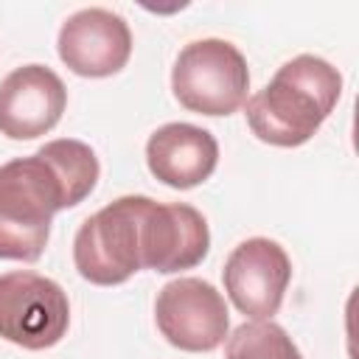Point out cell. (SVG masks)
Masks as SVG:
<instances>
[{
  "label": "cell",
  "mask_w": 359,
  "mask_h": 359,
  "mask_svg": "<svg viewBox=\"0 0 359 359\" xmlns=\"http://www.w3.org/2000/svg\"><path fill=\"white\" fill-rule=\"evenodd\" d=\"M98 180L95 151L59 137L28 157L0 165V258L36 261L48 244L53 213L79 205Z\"/></svg>",
  "instance_id": "obj_1"
},
{
  "label": "cell",
  "mask_w": 359,
  "mask_h": 359,
  "mask_svg": "<svg viewBox=\"0 0 359 359\" xmlns=\"http://www.w3.org/2000/svg\"><path fill=\"white\" fill-rule=\"evenodd\" d=\"M342 93L339 70L311 53H300L278 67L269 84L247 101L252 135L269 146L294 149L317 135Z\"/></svg>",
  "instance_id": "obj_2"
},
{
  "label": "cell",
  "mask_w": 359,
  "mask_h": 359,
  "mask_svg": "<svg viewBox=\"0 0 359 359\" xmlns=\"http://www.w3.org/2000/svg\"><path fill=\"white\" fill-rule=\"evenodd\" d=\"M149 196H121L87 216L73 238L79 275L98 286H118L143 269V219Z\"/></svg>",
  "instance_id": "obj_3"
},
{
  "label": "cell",
  "mask_w": 359,
  "mask_h": 359,
  "mask_svg": "<svg viewBox=\"0 0 359 359\" xmlns=\"http://www.w3.org/2000/svg\"><path fill=\"white\" fill-rule=\"evenodd\" d=\"M171 90L177 101L199 115H233L247 104L250 70L244 53L227 39L188 42L171 70Z\"/></svg>",
  "instance_id": "obj_4"
},
{
  "label": "cell",
  "mask_w": 359,
  "mask_h": 359,
  "mask_svg": "<svg viewBox=\"0 0 359 359\" xmlns=\"http://www.w3.org/2000/svg\"><path fill=\"white\" fill-rule=\"evenodd\" d=\"M70 325L67 292L31 269L0 275V337L25 348H53Z\"/></svg>",
  "instance_id": "obj_5"
},
{
  "label": "cell",
  "mask_w": 359,
  "mask_h": 359,
  "mask_svg": "<svg viewBox=\"0 0 359 359\" xmlns=\"http://www.w3.org/2000/svg\"><path fill=\"white\" fill-rule=\"evenodd\" d=\"M154 320L174 348L191 353L219 348L230 328L222 292L202 278H177L165 283L154 300Z\"/></svg>",
  "instance_id": "obj_6"
},
{
  "label": "cell",
  "mask_w": 359,
  "mask_h": 359,
  "mask_svg": "<svg viewBox=\"0 0 359 359\" xmlns=\"http://www.w3.org/2000/svg\"><path fill=\"white\" fill-rule=\"evenodd\" d=\"M222 278L233 306L241 314L252 320H272L292 280V261L278 241L255 236L233 247Z\"/></svg>",
  "instance_id": "obj_7"
},
{
  "label": "cell",
  "mask_w": 359,
  "mask_h": 359,
  "mask_svg": "<svg viewBox=\"0 0 359 359\" xmlns=\"http://www.w3.org/2000/svg\"><path fill=\"white\" fill-rule=\"evenodd\" d=\"M59 59L87 79L118 73L132 56V31L126 20L109 8H79L59 28Z\"/></svg>",
  "instance_id": "obj_8"
},
{
  "label": "cell",
  "mask_w": 359,
  "mask_h": 359,
  "mask_svg": "<svg viewBox=\"0 0 359 359\" xmlns=\"http://www.w3.org/2000/svg\"><path fill=\"white\" fill-rule=\"evenodd\" d=\"M65 107V81L45 65H22L0 81V135L34 140L62 121Z\"/></svg>",
  "instance_id": "obj_9"
},
{
  "label": "cell",
  "mask_w": 359,
  "mask_h": 359,
  "mask_svg": "<svg viewBox=\"0 0 359 359\" xmlns=\"http://www.w3.org/2000/svg\"><path fill=\"white\" fill-rule=\"evenodd\" d=\"M210 247L205 216L185 202H149L143 219V269L180 272L196 266Z\"/></svg>",
  "instance_id": "obj_10"
},
{
  "label": "cell",
  "mask_w": 359,
  "mask_h": 359,
  "mask_svg": "<svg viewBox=\"0 0 359 359\" xmlns=\"http://www.w3.org/2000/svg\"><path fill=\"white\" fill-rule=\"evenodd\" d=\"M146 163L160 182L185 191L205 182L216 171L219 143L202 126L182 121L163 123L146 143Z\"/></svg>",
  "instance_id": "obj_11"
},
{
  "label": "cell",
  "mask_w": 359,
  "mask_h": 359,
  "mask_svg": "<svg viewBox=\"0 0 359 359\" xmlns=\"http://www.w3.org/2000/svg\"><path fill=\"white\" fill-rule=\"evenodd\" d=\"M224 359H303L292 337L272 320L241 323L224 345Z\"/></svg>",
  "instance_id": "obj_12"
}]
</instances>
